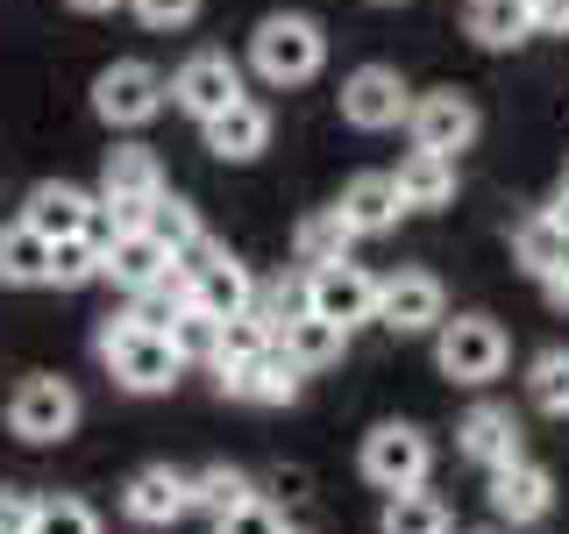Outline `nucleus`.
Masks as SVG:
<instances>
[{
  "instance_id": "nucleus-1",
  "label": "nucleus",
  "mask_w": 569,
  "mask_h": 534,
  "mask_svg": "<svg viewBox=\"0 0 569 534\" xmlns=\"http://www.w3.org/2000/svg\"><path fill=\"white\" fill-rule=\"evenodd\" d=\"M100 364L114 370L121 392H171L178 370H186V356L171 349L164 328H142V320H129V314L121 320L107 314L100 320Z\"/></svg>"
},
{
  "instance_id": "nucleus-2",
  "label": "nucleus",
  "mask_w": 569,
  "mask_h": 534,
  "mask_svg": "<svg viewBox=\"0 0 569 534\" xmlns=\"http://www.w3.org/2000/svg\"><path fill=\"white\" fill-rule=\"evenodd\" d=\"M320 58H328V36H320L313 14H263L257 36H249V65H257L263 86H307Z\"/></svg>"
},
{
  "instance_id": "nucleus-3",
  "label": "nucleus",
  "mask_w": 569,
  "mask_h": 534,
  "mask_svg": "<svg viewBox=\"0 0 569 534\" xmlns=\"http://www.w3.org/2000/svg\"><path fill=\"white\" fill-rule=\"evenodd\" d=\"M435 364L456 385H491L506 370V328L491 314H456L435 328Z\"/></svg>"
},
{
  "instance_id": "nucleus-4",
  "label": "nucleus",
  "mask_w": 569,
  "mask_h": 534,
  "mask_svg": "<svg viewBox=\"0 0 569 534\" xmlns=\"http://www.w3.org/2000/svg\"><path fill=\"white\" fill-rule=\"evenodd\" d=\"M164 100H171V79L157 65H142V58H114L93 79V115L107 129H142V121H157Z\"/></svg>"
},
{
  "instance_id": "nucleus-5",
  "label": "nucleus",
  "mask_w": 569,
  "mask_h": 534,
  "mask_svg": "<svg viewBox=\"0 0 569 534\" xmlns=\"http://www.w3.org/2000/svg\"><path fill=\"white\" fill-rule=\"evenodd\" d=\"M427 463H435V449H427V435H420V427H406V421H385V427H370V435H363V477L378 492L427 485Z\"/></svg>"
},
{
  "instance_id": "nucleus-6",
  "label": "nucleus",
  "mask_w": 569,
  "mask_h": 534,
  "mask_svg": "<svg viewBox=\"0 0 569 534\" xmlns=\"http://www.w3.org/2000/svg\"><path fill=\"white\" fill-rule=\"evenodd\" d=\"M71 427H79V392H71L64 378H22L14 385V399H8V435H22V442H64Z\"/></svg>"
},
{
  "instance_id": "nucleus-7",
  "label": "nucleus",
  "mask_w": 569,
  "mask_h": 534,
  "mask_svg": "<svg viewBox=\"0 0 569 534\" xmlns=\"http://www.w3.org/2000/svg\"><path fill=\"white\" fill-rule=\"evenodd\" d=\"M236 100H242V71H236L228 50H192V58L171 71V107H186L192 121H213Z\"/></svg>"
},
{
  "instance_id": "nucleus-8",
  "label": "nucleus",
  "mask_w": 569,
  "mask_h": 534,
  "mask_svg": "<svg viewBox=\"0 0 569 534\" xmlns=\"http://www.w3.org/2000/svg\"><path fill=\"white\" fill-rule=\"evenodd\" d=\"M378 320L399 335H435L449 320V293H441L435 271H391L378 278Z\"/></svg>"
},
{
  "instance_id": "nucleus-9",
  "label": "nucleus",
  "mask_w": 569,
  "mask_h": 534,
  "mask_svg": "<svg viewBox=\"0 0 569 534\" xmlns=\"http://www.w3.org/2000/svg\"><path fill=\"white\" fill-rule=\"evenodd\" d=\"M406 107H413V86H406L391 65H363V71L342 79V121H349V129H370V136L399 129Z\"/></svg>"
},
{
  "instance_id": "nucleus-10",
  "label": "nucleus",
  "mask_w": 569,
  "mask_h": 534,
  "mask_svg": "<svg viewBox=\"0 0 569 534\" xmlns=\"http://www.w3.org/2000/svg\"><path fill=\"white\" fill-rule=\"evenodd\" d=\"M307 307L320 320H342V328H356V320H378V278H370L363 264L335 257V264H320V271H307Z\"/></svg>"
},
{
  "instance_id": "nucleus-11",
  "label": "nucleus",
  "mask_w": 569,
  "mask_h": 534,
  "mask_svg": "<svg viewBox=\"0 0 569 534\" xmlns=\"http://www.w3.org/2000/svg\"><path fill=\"white\" fill-rule=\"evenodd\" d=\"M406 129H413V150H470L477 142V107L456 93V86H435V93H420L413 107H406Z\"/></svg>"
},
{
  "instance_id": "nucleus-12",
  "label": "nucleus",
  "mask_w": 569,
  "mask_h": 534,
  "mask_svg": "<svg viewBox=\"0 0 569 534\" xmlns=\"http://www.w3.org/2000/svg\"><path fill=\"white\" fill-rule=\"evenodd\" d=\"M121 513L136 527H171L178 513H192V477L171 471V463H142L129 477V492H121Z\"/></svg>"
},
{
  "instance_id": "nucleus-13",
  "label": "nucleus",
  "mask_w": 569,
  "mask_h": 534,
  "mask_svg": "<svg viewBox=\"0 0 569 534\" xmlns=\"http://www.w3.org/2000/svg\"><path fill=\"white\" fill-rule=\"evenodd\" d=\"M299 378H307V370L271 343L263 356H249V364H228L221 370V392H228V399H249V406H292L299 399Z\"/></svg>"
},
{
  "instance_id": "nucleus-14",
  "label": "nucleus",
  "mask_w": 569,
  "mask_h": 534,
  "mask_svg": "<svg viewBox=\"0 0 569 534\" xmlns=\"http://www.w3.org/2000/svg\"><path fill=\"white\" fill-rule=\"evenodd\" d=\"M200 129H207V150L221 157V165H249V157L271 150V107L242 93L236 107H221L213 121H200Z\"/></svg>"
},
{
  "instance_id": "nucleus-15",
  "label": "nucleus",
  "mask_w": 569,
  "mask_h": 534,
  "mask_svg": "<svg viewBox=\"0 0 569 534\" xmlns=\"http://www.w3.org/2000/svg\"><path fill=\"white\" fill-rule=\"evenodd\" d=\"M548 498H556V477L541 471V463H506V471H491V513L498 521H512V527H527V521H541L548 513Z\"/></svg>"
},
{
  "instance_id": "nucleus-16",
  "label": "nucleus",
  "mask_w": 569,
  "mask_h": 534,
  "mask_svg": "<svg viewBox=\"0 0 569 534\" xmlns=\"http://www.w3.org/2000/svg\"><path fill=\"white\" fill-rule=\"evenodd\" d=\"M171 271V249L150 236V228H121L114 243H107V257H100V278H114L121 293H142V285H157Z\"/></svg>"
},
{
  "instance_id": "nucleus-17",
  "label": "nucleus",
  "mask_w": 569,
  "mask_h": 534,
  "mask_svg": "<svg viewBox=\"0 0 569 534\" xmlns=\"http://www.w3.org/2000/svg\"><path fill=\"white\" fill-rule=\"evenodd\" d=\"M86 214H93V192L64 186V178H43V186H29V200H22V221H29L43 243L79 236V228H86Z\"/></svg>"
},
{
  "instance_id": "nucleus-18",
  "label": "nucleus",
  "mask_w": 569,
  "mask_h": 534,
  "mask_svg": "<svg viewBox=\"0 0 569 534\" xmlns=\"http://www.w3.org/2000/svg\"><path fill=\"white\" fill-rule=\"evenodd\" d=\"M335 207L349 214V228H356V236H385V228L406 214V200H399V178H391V171H356L349 186H342V200H335Z\"/></svg>"
},
{
  "instance_id": "nucleus-19",
  "label": "nucleus",
  "mask_w": 569,
  "mask_h": 534,
  "mask_svg": "<svg viewBox=\"0 0 569 534\" xmlns=\"http://www.w3.org/2000/svg\"><path fill=\"white\" fill-rule=\"evenodd\" d=\"M186 293H192V307H200V314H213V320H236V314H249V307H257V278H249L242 264L228 257V249L207 264L200 278H186Z\"/></svg>"
},
{
  "instance_id": "nucleus-20",
  "label": "nucleus",
  "mask_w": 569,
  "mask_h": 534,
  "mask_svg": "<svg viewBox=\"0 0 569 534\" xmlns=\"http://www.w3.org/2000/svg\"><path fill=\"white\" fill-rule=\"evenodd\" d=\"M391 178H399L406 214H435V207L456 200V157H441V150H406Z\"/></svg>"
},
{
  "instance_id": "nucleus-21",
  "label": "nucleus",
  "mask_w": 569,
  "mask_h": 534,
  "mask_svg": "<svg viewBox=\"0 0 569 534\" xmlns=\"http://www.w3.org/2000/svg\"><path fill=\"white\" fill-rule=\"evenodd\" d=\"M520 414L512 406H477L470 421H462V456L485 463V471H506V463H520Z\"/></svg>"
},
{
  "instance_id": "nucleus-22",
  "label": "nucleus",
  "mask_w": 569,
  "mask_h": 534,
  "mask_svg": "<svg viewBox=\"0 0 569 534\" xmlns=\"http://www.w3.org/2000/svg\"><path fill=\"white\" fill-rule=\"evenodd\" d=\"M278 349H284V356H292V364L313 378V370L342 364V349H349V328H342V320H320V314L307 307L299 320H284V328H278Z\"/></svg>"
},
{
  "instance_id": "nucleus-23",
  "label": "nucleus",
  "mask_w": 569,
  "mask_h": 534,
  "mask_svg": "<svg viewBox=\"0 0 569 534\" xmlns=\"http://www.w3.org/2000/svg\"><path fill=\"white\" fill-rule=\"evenodd\" d=\"M157 192H164V165H157V150H142V142L107 150V165H100V200H157Z\"/></svg>"
},
{
  "instance_id": "nucleus-24",
  "label": "nucleus",
  "mask_w": 569,
  "mask_h": 534,
  "mask_svg": "<svg viewBox=\"0 0 569 534\" xmlns=\"http://www.w3.org/2000/svg\"><path fill=\"white\" fill-rule=\"evenodd\" d=\"M462 29H470L477 50H512V43L533 36V14H527V0H470V8H462Z\"/></svg>"
},
{
  "instance_id": "nucleus-25",
  "label": "nucleus",
  "mask_w": 569,
  "mask_h": 534,
  "mask_svg": "<svg viewBox=\"0 0 569 534\" xmlns=\"http://www.w3.org/2000/svg\"><path fill=\"white\" fill-rule=\"evenodd\" d=\"M512 257L527 264L533 278L541 285H556V278H569V236L556 221H548V214H527L520 228H512Z\"/></svg>"
},
{
  "instance_id": "nucleus-26",
  "label": "nucleus",
  "mask_w": 569,
  "mask_h": 534,
  "mask_svg": "<svg viewBox=\"0 0 569 534\" xmlns=\"http://www.w3.org/2000/svg\"><path fill=\"white\" fill-rule=\"evenodd\" d=\"M349 243H356V228H349L342 207H313L307 221L292 228V257L307 264V271H320V264H335V257H349Z\"/></svg>"
},
{
  "instance_id": "nucleus-27",
  "label": "nucleus",
  "mask_w": 569,
  "mask_h": 534,
  "mask_svg": "<svg viewBox=\"0 0 569 534\" xmlns=\"http://www.w3.org/2000/svg\"><path fill=\"white\" fill-rule=\"evenodd\" d=\"M0 285H50V243L29 221L0 228Z\"/></svg>"
},
{
  "instance_id": "nucleus-28",
  "label": "nucleus",
  "mask_w": 569,
  "mask_h": 534,
  "mask_svg": "<svg viewBox=\"0 0 569 534\" xmlns=\"http://www.w3.org/2000/svg\"><path fill=\"white\" fill-rule=\"evenodd\" d=\"M249 498H257V485H249L236 463H207V471L192 477V506L213 513V521H221V513H236V506H249Z\"/></svg>"
},
{
  "instance_id": "nucleus-29",
  "label": "nucleus",
  "mask_w": 569,
  "mask_h": 534,
  "mask_svg": "<svg viewBox=\"0 0 569 534\" xmlns=\"http://www.w3.org/2000/svg\"><path fill=\"white\" fill-rule=\"evenodd\" d=\"M385 534H449V506H441L435 492H391L385 506Z\"/></svg>"
},
{
  "instance_id": "nucleus-30",
  "label": "nucleus",
  "mask_w": 569,
  "mask_h": 534,
  "mask_svg": "<svg viewBox=\"0 0 569 534\" xmlns=\"http://www.w3.org/2000/svg\"><path fill=\"white\" fill-rule=\"evenodd\" d=\"M527 399L541 406V414L569 421V349H541V356H533V370H527Z\"/></svg>"
},
{
  "instance_id": "nucleus-31",
  "label": "nucleus",
  "mask_w": 569,
  "mask_h": 534,
  "mask_svg": "<svg viewBox=\"0 0 569 534\" xmlns=\"http://www.w3.org/2000/svg\"><path fill=\"white\" fill-rule=\"evenodd\" d=\"M278 335H271V320H263L257 307L236 314V320H221V349H213V370H228V364H249V356H263Z\"/></svg>"
},
{
  "instance_id": "nucleus-32",
  "label": "nucleus",
  "mask_w": 569,
  "mask_h": 534,
  "mask_svg": "<svg viewBox=\"0 0 569 534\" xmlns=\"http://www.w3.org/2000/svg\"><path fill=\"white\" fill-rule=\"evenodd\" d=\"M93 278H100V243L86 228L50 243V285H93Z\"/></svg>"
},
{
  "instance_id": "nucleus-33",
  "label": "nucleus",
  "mask_w": 569,
  "mask_h": 534,
  "mask_svg": "<svg viewBox=\"0 0 569 534\" xmlns=\"http://www.w3.org/2000/svg\"><path fill=\"white\" fill-rule=\"evenodd\" d=\"M142 228H150V236L164 243V249H186L192 236H207V228H200V214H192L186 200H178V192H157V200H150V214H142Z\"/></svg>"
},
{
  "instance_id": "nucleus-34",
  "label": "nucleus",
  "mask_w": 569,
  "mask_h": 534,
  "mask_svg": "<svg viewBox=\"0 0 569 534\" xmlns=\"http://www.w3.org/2000/svg\"><path fill=\"white\" fill-rule=\"evenodd\" d=\"M164 335H171V349L186 356V364H213V349H221V320L200 314V307H186Z\"/></svg>"
},
{
  "instance_id": "nucleus-35",
  "label": "nucleus",
  "mask_w": 569,
  "mask_h": 534,
  "mask_svg": "<svg viewBox=\"0 0 569 534\" xmlns=\"http://www.w3.org/2000/svg\"><path fill=\"white\" fill-rule=\"evenodd\" d=\"M29 534H100V521H93L86 498H36Z\"/></svg>"
},
{
  "instance_id": "nucleus-36",
  "label": "nucleus",
  "mask_w": 569,
  "mask_h": 534,
  "mask_svg": "<svg viewBox=\"0 0 569 534\" xmlns=\"http://www.w3.org/2000/svg\"><path fill=\"white\" fill-rule=\"evenodd\" d=\"M213 534H292V527H284V513H278V506H263V498H249V506L221 513V521H213Z\"/></svg>"
},
{
  "instance_id": "nucleus-37",
  "label": "nucleus",
  "mask_w": 569,
  "mask_h": 534,
  "mask_svg": "<svg viewBox=\"0 0 569 534\" xmlns=\"http://www.w3.org/2000/svg\"><path fill=\"white\" fill-rule=\"evenodd\" d=\"M129 8H136L142 29H186L200 14V0H129Z\"/></svg>"
},
{
  "instance_id": "nucleus-38",
  "label": "nucleus",
  "mask_w": 569,
  "mask_h": 534,
  "mask_svg": "<svg viewBox=\"0 0 569 534\" xmlns=\"http://www.w3.org/2000/svg\"><path fill=\"white\" fill-rule=\"evenodd\" d=\"M533 36H569V0H527Z\"/></svg>"
},
{
  "instance_id": "nucleus-39",
  "label": "nucleus",
  "mask_w": 569,
  "mask_h": 534,
  "mask_svg": "<svg viewBox=\"0 0 569 534\" xmlns=\"http://www.w3.org/2000/svg\"><path fill=\"white\" fill-rule=\"evenodd\" d=\"M29 521H36V498L0 492V534H29Z\"/></svg>"
},
{
  "instance_id": "nucleus-40",
  "label": "nucleus",
  "mask_w": 569,
  "mask_h": 534,
  "mask_svg": "<svg viewBox=\"0 0 569 534\" xmlns=\"http://www.w3.org/2000/svg\"><path fill=\"white\" fill-rule=\"evenodd\" d=\"M541 214H548V221H556V228H562V236H569V186H562V192H556V200H548Z\"/></svg>"
},
{
  "instance_id": "nucleus-41",
  "label": "nucleus",
  "mask_w": 569,
  "mask_h": 534,
  "mask_svg": "<svg viewBox=\"0 0 569 534\" xmlns=\"http://www.w3.org/2000/svg\"><path fill=\"white\" fill-rule=\"evenodd\" d=\"M64 8H79V14H107V8H129V0H64Z\"/></svg>"
},
{
  "instance_id": "nucleus-42",
  "label": "nucleus",
  "mask_w": 569,
  "mask_h": 534,
  "mask_svg": "<svg viewBox=\"0 0 569 534\" xmlns=\"http://www.w3.org/2000/svg\"><path fill=\"white\" fill-rule=\"evenodd\" d=\"M548 293H556V299H562V307H569V278H556V285H548Z\"/></svg>"
},
{
  "instance_id": "nucleus-43",
  "label": "nucleus",
  "mask_w": 569,
  "mask_h": 534,
  "mask_svg": "<svg viewBox=\"0 0 569 534\" xmlns=\"http://www.w3.org/2000/svg\"><path fill=\"white\" fill-rule=\"evenodd\" d=\"M378 8H399V0H378Z\"/></svg>"
}]
</instances>
